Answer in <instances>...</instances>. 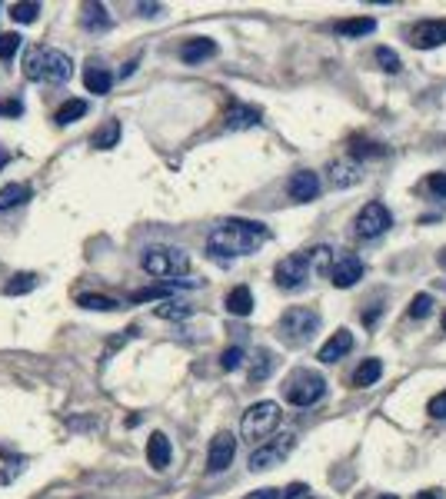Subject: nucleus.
I'll list each match as a JSON object with an SVG mask.
<instances>
[{"label": "nucleus", "mask_w": 446, "mask_h": 499, "mask_svg": "<svg viewBox=\"0 0 446 499\" xmlns=\"http://www.w3.org/2000/svg\"><path fill=\"white\" fill-rule=\"evenodd\" d=\"M270 240V227L260 220H223L207 237V253L217 260H233V257H250Z\"/></svg>", "instance_id": "nucleus-1"}, {"label": "nucleus", "mask_w": 446, "mask_h": 499, "mask_svg": "<svg viewBox=\"0 0 446 499\" xmlns=\"http://www.w3.org/2000/svg\"><path fill=\"white\" fill-rule=\"evenodd\" d=\"M23 77L30 84H67L74 77V60L54 47H30L23 57Z\"/></svg>", "instance_id": "nucleus-2"}, {"label": "nucleus", "mask_w": 446, "mask_h": 499, "mask_svg": "<svg viewBox=\"0 0 446 499\" xmlns=\"http://www.w3.org/2000/svg\"><path fill=\"white\" fill-rule=\"evenodd\" d=\"M280 423H283L280 406H277L273 400H260L243 413V420H240V436H243L247 443H263L267 436L277 433V426Z\"/></svg>", "instance_id": "nucleus-3"}, {"label": "nucleus", "mask_w": 446, "mask_h": 499, "mask_svg": "<svg viewBox=\"0 0 446 499\" xmlns=\"http://www.w3.org/2000/svg\"><path fill=\"white\" fill-rule=\"evenodd\" d=\"M283 396H286V403L306 410V406H313V403H320L327 396V380L316 369H294L286 376V383H283Z\"/></svg>", "instance_id": "nucleus-4"}, {"label": "nucleus", "mask_w": 446, "mask_h": 499, "mask_svg": "<svg viewBox=\"0 0 446 499\" xmlns=\"http://www.w3.org/2000/svg\"><path fill=\"white\" fill-rule=\"evenodd\" d=\"M140 263L143 270L157 276V280H170V276H186L190 273V257L177 247H150Z\"/></svg>", "instance_id": "nucleus-5"}, {"label": "nucleus", "mask_w": 446, "mask_h": 499, "mask_svg": "<svg viewBox=\"0 0 446 499\" xmlns=\"http://www.w3.org/2000/svg\"><path fill=\"white\" fill-rule=\"evenodd\" d=\"M320 330V313L310 306H290L280 316V333L286 343H306Z\"/></svg>", "instance_id": "nucleus-6"}, {"label": "nucleus", "mask_w": 446, "mask_h": 499, "mask_svg": "<svg viewBox=\"0 0 446 499\" xmlns=\"http://www.w3.org/2000/svg\"><path fill=\"white\" fill-rule=\"evenodd\" d=\"M390 227H393V213L380 203V200H370V203L357 213V220H353V233H357V240H377V237H383Z\"/></svg>", "instance_id": "nucleus-7"}, {"label": "nucleus", "mask_w": 446, "mask_h": 499, "mask_svg": "<svg viewBox=\"0 0 446 499\" xmlns=\"http://www.w3.org/2000/svg\"><path fill=\"white\" fill-rule=\"evenodd\" d=\"M294 446H296V436L294 433H280L277 439H270V443L257 446V449L250 453V463H247V466H250L253 473H263V469H270V466H277V463H283L286 456L294 453Z\"/></svg>", "instance_id": "nucleus-8"}, {"label": "nucleus", "mask_w": 446, "mask_h": 499, "mask_svg": "<svg viewBox=\"0 0 446 499\" xmlns=\"http://www.w3.org/2000/svg\"><path fill=\"white\" fill-rule=\"evenodd\" d=\"M310 253H290V257H283L277 263V270H273V280L280 290H300L306 280H310Z\"/></svg>", "instance_id": "nucleus-9"}, {"label": "nucleus", "mask_w": 446, "mask_h": 499, "mask_svg": "<svg viewBox=\"0 0 446 499\" xmlns=\"http://www.w3.org/2000/svg\"><path fill=\"white\" fill-rule=\"evenodd\" d=\"M237 456V439L233 433H217L210 439V453H207V473H223Z\"/></svg>", "instance_id": "nucleus-10"}, {"label": "nucleus", "mask_w": 446, "mask_h": 499, "mask_svg": "<svg viewBox=\"0 0 446 499\" xmlns=\"http://www.w3.org/2000/svg\"><path fill=\"white\" fill-rule=\"evenodd\" d=\"M330 283L337 286V290H350L353 283L363 276V260L359 257H353V253H347V257H337V260L330 263Z\"/></svg>", "instance_id": "nucleus-11"}, {"label": "nucleus", "mask_w": 446, "mask_h": 499, "mask_svg": "<svg viewBox=\"0 0 446 499\" xmlns=\"http://www.w3.org/2000/svg\"><path fill=\"white\" fill-rule=\"evenodd\" d=\"M410 44L416 50H430V47L446 44V21H423L410 30Z\"/></svg>", "instance_id": "nucleus-12"}, {"label": "nucleus", "mask_w": 446, "mask_h": 499, "mask_svg": "<svg viewBox=\"0 0 446 499\" xmlns=\"http://www.w3.org/2000/svg\"><path fill=\"white\" fill-rule=\"evenodd\" d=\"M286 194H290V200H296V203H310V200L320 196V176H316L313 170H300V174L290 176Z\"/></svg>", "instance_id": "nucleus-13"}, {"label": "nucleus", "mask_w": 446, "mask_h": 499, "mask_svg": "<svg viewBox=\"0 0 446 499\" xmlns=\"http://www.w3.org/2000/svg\"><path fill=\"white\" fill-rule=\"evenodd\" d=\"M263 113L257 107H247V103H233V107L223 113V130H250V127H260Z\"/></svg>", "instance_id": "nucleus-14"}, {"label": "nucleus", "mask_w": 446, "mask_h": 499, "mask_svg": "<svg viewBox=\"0 0 446 499\" xmlns=\"http://www.w3.org/2000/svg\"><path fill=\"white\" fill-rule=\"evenodd\" d=\"M350 349H353V333H350V330H337V333L320 347L316 359H320V363H337L340 357H347Z\"/></svg>", "instance_id": "nucleus-15"}, {"label": "nucleus", "mask_w": 446, "mask_h": 499, "mask_svg": "<svg viewBox=\"0 0 446 499\" xmlns=\"http://www.w3.org/2000/svg\"><path fill=\"white\" fill-rule=\"evenodd\" d=\"M210 57H217V44L210 40V37H194V40H186L184 50H180V60L184 64H204V60H210Z\"/></svg>", "instance_id": "nucleus-16"}, {"label": "nucleus", "mask_w": 446, "mask_h": 499, "mask_svg": "<svg viewBox=\"0 0 446 499\" xmlns=\"http://www.w3.org/2000/svg\"><path fill=\"white\" fill-rule=\"evenodd\" d=\"M170 459H174V449H170V439L164 433H153L147 439V463L153 469H167L170 466Z\"/></svg>", "instance_id": "nucleus-17"}, {"label": "nucleus", "mask_w": 446, "mask_h": 499, "mask_svg": "<svg viewBox=\"0 0 446 499\" xmlns=\"http://www.w3.org/2000/svg\"><path fill=\"white\" fill-rule=\"evenodd\" d=\"M359 184V163L353 160H333L330 163V186L347 190V186Z\"/></svg>", "instance_id": "nucleus-18"}, {"label": "nucleus", "mask_w": 446, "mask_h": 499, "mask_svg": "<svg viewBox=\"0 0 446 499\" xmlns=\"http://www.w3.org/2000/svg\"><path fill=\"white\" fill-rule=\"evenodd\" d=\"M80 23H84V30H110V13H107V7L104 4H84L80 7Z\"/></svg>", "instance_id": "nucleus-19"}, {"label": "nucleus", "mask_w": 446, "mask_h": 499, "mask_svg": "<svg viewBox=\"0 0 446 499\" xmlns=\"http://www.w3.org/2000/svg\"><path fill=\"white\" fill-rule=\"evenodd\" d=\"M333 30H337L340 37L357 40V37H367V33L377 30V21H373V17H350V21H337V23H333Z\"/></svg>", "instance_id": "nucleus-20"}, {"label": "nucleus", "mask_w": 446, "mask_h": 499, "mask_svg": "<svg viewBox=\"0 0 446 499\" xmlns=\"http://www.w3.org/2000/svg\"><path fill=\"white\" fill-rule=\"evenodd\" d=\"M84 87H87L90 94L104 97V94H110V87H113V74H110L107 67H87V70H84Z\"/></svg>", "instance_id": "nucleus-21"}, {"label": "nucleus", "mask_w": 446, "mask_h": 499, "mask_svg": "<svg viewBox=\"0 0 446 499\" xmlns=\"http://www.w3.org/2000/svg\"><path fill=\"white\" fill-rule=\"evenodd\" d=\"M227 313L233 316H250L253 313V293H250V286H233L227 293Z\"/></svg>", "instance_id": "nucleus-22"}, {"label": "nucleus", "mask_w": 446, "mask_h": 499, "mask_svg": "<svg viewBox=\"0 0 446 499\" xmlns=\"http://www.w3.org/2000/svg\"><path fill=\"white\" fill-rule=\"evenodd\" d=\"M380 376H383V359L370 357V359H363V363L357 366V373H353V386L367 390V386H373Z\"/></svg>", "instance_id": "nucleus-23"}, {"label": "nucleus", "mask_w": 446, "mask_h": 499, "mask_svg": "<svg viewBox=\"0 0 446 499\" xmlns=\"http://www.w3.org/2000/svg\"><path fill=\"white\" fill-rule=\"evenodd\" d=\"M84 113H87V100H64V103L54 110V123L57 127H70V123L80 120Z\"/></svg>", "instance_id": "nucleus-24"}, {"label": "nucleus", "mask_w": 446, "mask_h": 499, "mask_svg": "<svg viewBox=\"0 0 446 499\" xmlns=\"http://www.w3.org/2000/svg\"><path fill=\"white\" fill-rule=\"evenodd\" d=\"M33 190L27 184H7L0 186V210H13V206H21L23 200H30Z\"/></svg>", "instance_id": "nucleus-25"}, {"label": "nucleus", "mask_w": 446, "mask_h": 499, "mask_svg": "<svg viewBox=\"0 0 446 499\" xmlns=\"http://www.w3.org/2000/svg\"><path fill=\"white\" fill-rule=\"evenodd\" d=\"M273 373V353L270 349H253L250 359V383H263Z\"/></svg>", "instance_id": "nucleus-26"}, {"label": "nucleus", "mask_w": 446, "mask_h": 499, "mask_svg": "<svg viewBox=\"0 0 446 499\" xmlns=\"http://www.w3.org/2000/svg\"><path fill=\"white\" fill-rule=\"evenodd\" d=\"M117 143H120V123L117 120L104 123V127L90 137V147H94V150H110V147H117Z\"/></svg>", "instance_id": "nucleus-27"}, {"label": "nucleus", "mask_w": 446, "mask_h": 499, "mask_svg": "<svg viewBox=\"0 0 446 499\" xmlns=\"http://www.w3.org/2000/svg\"><path fill=\"white\" fill-rule=\"evenodd\" d=\"M37 286V273H13L11 280L4 283V296H23Z\"/></svg>", "instance_id": "nucleus-28"}, {"label": "nucleus", "mask_w": 446, "mask_h": 499, "mask_svg": "<svg viewBox=\"0 0 446 499\" xmlns=\"http://www.w3.org/2000/svg\"><path fill=\"white\" fill-rule=\"evenodd\" d=\"M77 306H87V310H100V313L120 310V303L113 300V296H100V293H80V296H77Z\"/></svg>", "instance_id": "nucleus-29"}, {"label": "nucleus", "mask_w": 446, "mask_h": 499, "mask_svg": "<svg viewBox=\"0 0 446 499\" xmlns=\"http://www.w3.org/2000/svg\"><path fill=\"white\" fill-rule=\"evenodd\" d=\"M153 313L160 316V320H190V316H194V306L177 303V300H167V303H160Z\"/></svg>", "instance_id": "nucleus-30"}, {"label": "nucleus", "mask_w": 446, "mask_h": 499, "mask_svg": "<svg viewBox=\"0 0 446 499\" xmlns=\"http://www.w3.org/2000/svg\"><path fill=\"white\" fill-rule=\"evenodd\" d=\"M377 64L386 70V74H400V57H396V50H390V47H377Z\"/></svg>", "instance_id": "nucleus-31"}, {"label": "nucleus", "mask_w": 446, "mask_h": 499, "mask_svg": "<svg viewBox=\"0 0 446 499\" xmlns=\"http://www.w3.org/2000/svg\"><path fill=\"white\" fill-rule=\"evenodd\" d=\"M430 313H433V296H430V293H416L413 303H410V316H413V320H426Z\"/></svg>", "instance_id": "nucleus-32"}, {"label": "nucleus", "mask_w": 446, "mask_h": 499, "mask_svg": "<svg viewBox=\"0 0 446 499\" xmlns=\"http://www.w3.org/2000/svg\"><path fill=\"white\" fill-rule=\"evenodd\" d=\"M37 13H40V4H13L11 7V17L17 23H33Z\"/></svg>", "instance_id": "nucleus-33"}, {"label": "nucleus", "mask_w": 446, "mask_h": 499, "mask_svg": "<svg viewBox=\"0 0 446 499\" xmlns=\"http://www.w3.org/2000/svg\"><path fill=\"white\" fill-rule=\"evenodd\" d=\"M21 33H0V60H11L13 54H17V50H21Z\"/></svg>", "instance_id": "nucleus-34"}, {"label": "nucleus", "mask_w": 446, "mask_h": 499, "mask_svg": "<svg viewBox=\"0 0 446 499\" xmlns=\"http://www.w3.org/2000/svg\"><path fill=\"white\" fill-rule=\"evenodd\" d=\"M247 359V353L240 347H230V349H223V357H220V366H223V373H233V369L240 366Z\"/></svg>", "instance_id": "nucleus-35"}, {"label": "nucleus", "mask_w": 446, "mask_h": 499, "mask_svg": "<svg viewBox=\"0 0 446 499\" xmlns=\"http://www.w3.org/2000/svg\"><path fill=\"white\" fill-rule=\"evenodd\" d=\"M350 150H353V157H383V147H380V143L363 140V137H357Z\"/></svg>", "instance_id": "nucleus-36"}, {"label": "nucleus", "mask_w": 446, "mask_h": 499, "mask_svg": "<svg viewBox=\"0 0 446 499\" xmlns=\"http://www.w3.org/2000/svg\"><path fill=\"white\" fill-rule=\"evenodd\" d=\"M426 413L433 416V420H446V390L436 393L433 400H430V406H426Z\"/></svg>", "instance_id": "nucleus-37"}, {"label": "nucleus", "mask_w": 446, "mask_h": 499, "mask_svg": "<svg viewBox=\"0 0 446 499\" xmlns=\"http://www.w3.org/2000/svg\"><path fill=\"white\" fill-rule=\"evenodd\" d=\"M21 113H23L21 100H4V103H0V117H21Z\"/></svg>", "instance_id": "nucleus-38"}, {"label": "nucleus", "mask_w": 446, "mask_h": 499, "mask_svg": "<svg viewBox=\"0 0 446 499\" xmlns=\"http://www.w3.org/2000/svg\"><path fill=\"white\" fill-rule=\"evenodd\" d=\"M426 184H430V190H433L440 200H446V174H433Z\"/></svg>", "instance_id": "nucleus-39"}, {"label": "nucleus", "mask_w": 446, "mask_h": 499, "mask_svg": "<svg viewBox=\"0 0 446 499\" xmlns=\"http://www.w3.org/2000/svg\"><path fill=\"white\" fill-rule=\"evenodd\" d=\"M23 463H27L23 456H21V459H13V463H11V469H4V473H0V486H7V483H11V479H13V476H17V473H21V469H23Z\"/></svg>", "instance_id": "nucleus-40"}, {"label": "nucleus", "mask_w": 446, "mask_h": 499, "mask_svg": "<svg viewBox=\"0 0 446 499\" xmlns=\"http://www.w3.org/2000/svg\"><path fill=\"white\" fill-rule=\"evenodd\" d=\"M243 499H283V496H280V489L267 486V489H257V493H247Z\"/></svg>", "instance_id": "nucleus-41"}, {"label": "nucleus", "mask_w": 446, "mask_h": 499, "mask_svg": "<svg viewBox=\"0 0 446 499\" xmlns=\"http://www.w3.org/2000/svg\"><path fill=\"white\" fill-rule=\"evenodd\" d=\"M137 11H140L143 17H157V13H160V4H140Z\"/></svg>", "instance_id": "nucleus-42"}, {"label": "nucleus", "mask_w": 446, "mask_h": 499, "mask_svg": "<svg viewBox=\"0 0 446 499\" xmlns=\"http://www.w3.org/2000/svg\"><path fill=\"white\" fill-rule=\"evenodd\" d=\"M380 310H383V306H373V310H367V313H363V323L373 326V323H377V316H380Z\"/></svg>", "instance_id": "nucleus-43"}, {"label": "nucleus", "mask_w": 446, "mask_h": 499, "mask_svg": "<svg viewBox=\"0 0 446 499\" xmlns=\"http://www.w3.org/2000/svg\"><path fill=\"white\" fill-rule=\"evenodd\" d=\"M416 499H443V496H440V489H423Z\"/></svg>", "instance_id": "nucleus-44"}, {"label": "nucleus", "mask_w": 446, "mask_h": 499, "mask_svg": "<svg viewBox=\"0 0 446 499\" xmlns=\"http://www.w3.org/2000/svg\"><path fill=\"white\" fill-rule=\"evenodd\" d=\"M133 70H137V60H130V64H123V70H120V77H130Z\"/></svg>", "instance_id": "nucleus-45"}, {"label": "nucleus", "mask_w": 446, "mask_h": 499, "mask_svg": "<svg viewBox=\"0 0 446 499\" xmlns=\"http://www.w3.org/2000/svg\"><path fill=\"white\" fill-rule=\"evenodd\" d=\"M7 160H11V153H7V150H0V170L7 167Z\"/></svg>", "instance_id": "nucleus-46"}, {"label": "nucleus", "mask_w": 446, "mask_h": 499, "mask_svg": "<svg viewBox=\"0 0 446 499\" xmlns=\"http://www.w3.org/2000/svg\"><path fill=\"white\" fill-rule=\"evenodd\" d=\"M436 263H440V267H443V270H446V247L440 250V257H436Z\"/></svg>", "instance_id": "nucleus-47"}, {"label": "nucleus", "mask_w": 446, "mask_h": 499, "mask_svg": "<svg viewBox=\"0 0 446 499\" xmlns=\"http://www.w3.org/2000/svg\"><path fill=\"white\" fill-rule=\"evenodd\" d=\"M377 499H400V496H393V493H383V496H377Z\"/></svg>", "instance_id": "nucleus-48"}, {"label": "nucleus", "mask_w": 446, "mask_h": 499, "mask_svg": "<svg viewBox=\"0 0 446 499\" xmlns=\"http://www.w3.org/2000/svg\"><path fill=\"white\" fill-rule=\"evenodd\" d=\"M443 333H446V310H443Z\"/></svg>", "instance_id": "nucleus-49"}, {"label": "nucleus", "mask_w": 446, "mask_h": 499, "mask_svg": "<svg viewBox=\"0 0 446 499\" xmlns=\"http://www.w3.org/2000/svg\"><path fill=\"white\" fill-rule=\"evenodd\" d=\"M300 499H313V496H300Z\"/></svg>", "instance_id": "nucleus-50"}]
</instances>
